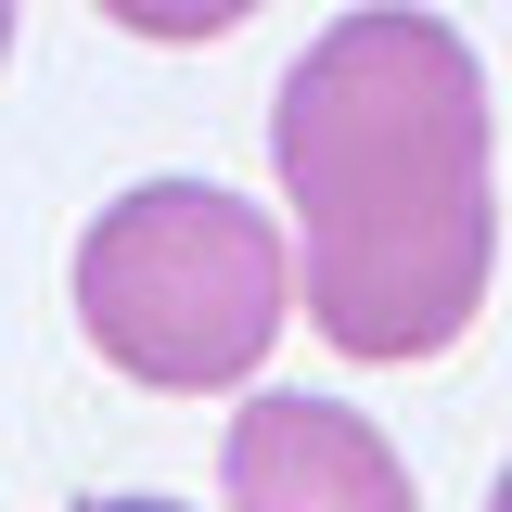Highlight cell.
I'll list each match as a JSON object with an SVG mask.
<instances>
[{
    "instance_id": "cell-7",
    "label": "cell",
    "mask_w": 512,
    "mask_h": 512,
    "mask_svg": "<svg viewBox=\"0 0 512 512\" xmlns=\"http://www.w3.org/2000/svg\"><path fill=\"white\" fill-rule=\"evenodd\" d=\"M0 52H13V0H0Z\"/></svg>"
},
{
    "instance_id": "cell-2",
    "label": "cell",
    "mask_w": 512,
    "mask_h": 512,
    "mask_svg": "<svg viewBox=\"0 0 512 512\" xmlns=\"http://www.w3.org/2000/svg\"><path fill=\"white\" fill-rule=\"evenodd\" d=\"M295 320V244L218 180H141L77 231V333L154 397H231Z\"/></svg>"
},
{
    "instance_id": "cell-4",
    "label": "cell",
    "mask_w": 512,
    "mask_h": 512,
    "mask_svg": "<svg viewBox=\"0 0 512 512\" xmlns=\"http://www.w3.org/2000/svg\"><path fill=\"white\" fill-rule=\"evenodd\" d=\"M128 39H167V52H192V39H231L256 0H103Z\"/></svg>"
},
{
    "instance_id": "cell-5",
    "label": "cell",
    "mask_w": 512,
    "mask_h": 512,
    "mask_svg": "<svg viewBox=\"0 0 512 512\" xmlns=\"http://www.w3.org/2000/svg\"><path fill=\"white\" fill-rule=\"evenodd\" d=\"M90 512H180V500H90Z\"/></svg>"
},
{
    "instance_id": "cell-1",
    "label": "cell",
    "mask_w": 512,
    "mask_h": 512,
    "mask_svg": "<svg viewBox=\"0 0 512 512\" xmlns=\"http://www.w3.org/2000/svg\"><path fill=\"white\" fill-rule=\"evenodd\" d=\"M269 167L295 205V308L333 359H448L500 269L487 64L423 0H359L282 64Z\"/></svg>"
},
{
    "instance_id": "cell-6",
    "label": "cell",
    "mask_w": 512,
    "mask_h": 512,
    "mask_svg": "<svg viewBox=\"0 0 512 512\" xmlns=\"http://www.w3.org/2000/svg\"><path fill=\"white\" fill-rule=\"evenodd\" d=\"M487 512H512V461H500V487H487Z\"/></svg>"
},
{
    "instance_id": "cell-3",
    "label": "cell",
    "mask_w": 512,
    "mask_h": 512,
    "mask_svg": "<svg viewBox=\"0 0 512 512\" xmlns=\"http://www.w3.org/2000/svg\"><path fill=\"white\" fill-rule=\"evenodd\" d=\"M218 487L231 512H423L397 436L346 397H244L218 436Z\"/></svg>"
}]
</instances>
